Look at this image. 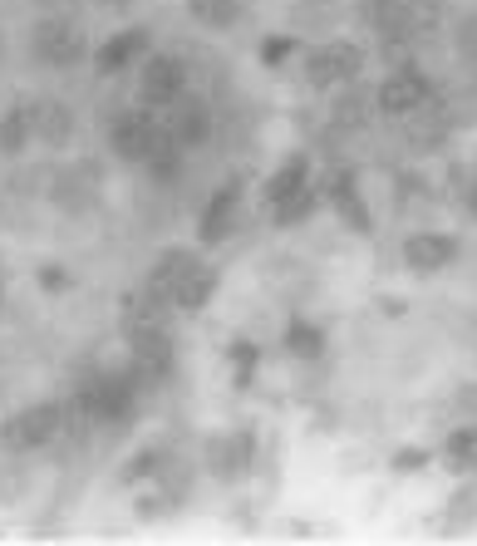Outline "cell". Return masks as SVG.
<instances>
[{
  "instance_id": "2e32d148",
  "label": "cell",
  "mask_w": 477,
  "mask_h": 546,
  "mask_svg": "<svg viewBox=\"0 0 477 546\" xmlns=\"http://www.w3.org/2000/svg\"><path fill=\"white\" fill-rule=\"evenodd\" d=\"M30 143H35V119H30V104H10V109L0 114V153H5V158H20Z\"/></svg>"
},
{
  "instance_id": "8992f818",
  "label": "cell",
  "mask_w": 477,
  "mask_h": 546,
  "mask_svg": "<svg viewBox=\"0 0 477 546\" xmlns=\"http://www.w3.org/2000/svg\"><path fill=\"white\" fill-rule=\"evenodd\" d=\"M128 345H133V374L148 384H158L173 369V335L168 325H128Z\"/></svg>"
},
{
  "instance_id": "e0dca14e",
  "label": "cell",
  "mask_w": 477,
  "mask_h": 546,
  "mask_svg": "<svg viewBox=\"0 0 477 546\" xmlns=\"http://www.w3.org/2000/svg\"><path fill=\"white\" fill-rule=\"evenodd\" d=\"M212 296H217V271L197 261V266L187 271V281L178 286V296H173V305H178V310H192V315H197V310H202V305L212 301Z\"/></svg>"
},
{
  "instance_id": "44dd1931",
  "label": "cell",
  "mask_w": 477,
  "mask_h": 546,
  "mask_svg": "<svg viewBox=\"0 0 477 546\" xmlns=\"http://www.w3.org/2000/svg\"><path fill=\"white\" fill-rule=\"evenodd\" d=\"M286 355H296V360H320V355H325V335H320V325H310V320H291V325H286Z\"/></svg>"
},
{
  "instance_id": "ac0fdd59",
  "label": "cell",
  "mask_w": 477,
  "mask_h": 546,
  "mask_svg": "<svg viewBox=\"0 0 477 546\" xmlns=\"http://www.w3.org/2000/svg\"><path fill=\"white\" fill-rule=\"evenodd\" d=\"M241 5L246 0H187V15L207 30H232L241 20Z\"/></svg>"
},
{
  "instance_id": "7c38bea8",
  "label": "cell",
  "mask_w": 477,
  "mask_h": 546,
  "mask_svg": "<svg viewBox=\"0 0 477 546\" xmlns=\"http://www.w3.org/2000/svg\"><path fill=\"white\" fill-rule=\"evenodd\" d=\"M148 45H153V35H148L143 25H128V30L109 35V40L94 50V69H99V74H123L133 60L148 55Z\"/></svg>"
},
{
  "instance_id": "ba28073f",
  "label": "cell",
  "mask_w": 477,
  "mask_h": 546,
  "mask_svg": "<svg viewBox=\"0 0 477 546\" xmlns=\"http://www.w3.org/2000/svg\"><path fill=\"white\" fill-rule=\"evenodd\" d=\"M237 207H241V178H227L217 192H212V197H207V207L197 212V242L217 246L222 237H232Z\"/></svg>"
},
{
  "instance_id": "9a60e30c",
  "label": "cell",
  "mask_w": 477,
  "mask_h": 546,
  "mask_svg": "<svg viewBox=\"0 0 477 546\" xmlns=\"http://www.w3.org/2000/svg\"><path fill=\"white\" fill-rule=\"evenodd\" d=\"M30 119H35V138H40L45 148H64V143L74 138V114L64 109L60 99H40V104H30Z\"/></svg>"
},
{
  "instance_id": "4316f807",
  "label": "cell",
  "mask_w": 477,
  "mask_h": 546,
  "mask_svg": "<svg viewBox=\"0 0 477 546\" xmlns=\"http://www.w3.org/2000/svg\"><path fill=\"white\" fill-rule=\"evenodd\" d=\"M468 217H473V222H477V182H473V187H468Z\"/></svg>"
},
{
  "instance_id": "484cf974",
  "label": "cell",
  "mask_w": 477,
  "mask_h": 546,
  "mask_svg": "<svg viewBox=\"0 0 477 546\" xmlns=\"http://www.w3.org/2000/svg\"><path fill=\"white\" fill-rule=\"evenodd\" d=\"M40 286H45L50 296H60V291H69V286H74V276H69L64 266H45V271H40Z\"/></svg>"
},
{
  "instance_id": "cb8c5ba5",
  "label": "cell",
  "mask_w": 477,
  "mask_h": 546,
  "mask_svg": "<svg viewBox=\"0 0 477 546\" xmlns=\"http://www.w3.org/2000/svg\"><path fill=\"white\" fill-rule=\"evenodd\" d=\"M428 463H433L428 448H399V453H394V473H418V468H428Z\"/></svg>"
},
{
  "instance_id": "7a4b0ae2",
  "label": "cell",
  "mask_w": 477,
  "mask_h": 546,
  "mask_svg": "<svg viewBox=\"0 0 477 546\" xmlns=\"http://www.w3.org/2000/svg\"><path fill=\"white\" fill-rule=\"evenodd\" d=\"M163 138H168V128H163V119L153 109H123L109 123V148L119 153L123 163H148Z\"/></svg>"
},
{
  "instance_id": "83f0119b",
  "label": "cell",
  "mask_w": 477,
  "mask_h": 546,
  "mask_svg": "<svg viewBox=\"0 0 477 546\" xmlns=\"http://www.w3.org/2000/svg\"><path fill=\"white\" fill-rule=\"evenodd\" d=\"M99 5H133V0H99Z\"/></svg>"
},
{
  "instance_id": "5bb4252c",
  "label": "cell",
  "mask_w": 477,
  "mask_h": 546,
  "mask_svg": "<svg viewBox=\"0 0 477 546\" xmlns=\"http://www.w3.org/2000/svg\"><path fill=\"white\" fill-rule=\"evenodd\" d=\"M197 266V256L187 251V246H168L153 266H148V276H143V286L153 291V296H163V301L173 305V296H178V286L187 281V271Z\"/></svg>"
},
{
  "instance_id": "6da1fadb",
  "label": "cell",
  "mask_w": 477,
  "mask_h": 546,
  "mask_svg": "<svg viewBox=\"0 0 477 546\" xmlns=\"http://www.w3.org/2000/svg\"><path fill=\"white\" fill-rule=\"evenodd\" d=\"M64 433V404H30L20 414H10L0 424V448L5 453H35V448H50Z\"/></svg>"
},
{
  "instance_id": "30bf717a",
  "label": "cell",
  "mask_w": 477,
  "mask_h": 546,
  "mask_svg": "<svg viewBox=\"0 0 477 546\" xmlns=\"http://www.w3.org/2000/svg\"><path fill=\"white\" fill-rule=\"evenodd\" d=\"M163 114H168L163 128L173 133V143H178L182 153H187V148H202V143L212 138V109H207L202 99H192V94H182L178 104H168Z\"/></svg>"
},
{
  "instance_id": "f1b7e54d",
  "label": "cell",
  "mask_w": 477,
  "mask_h": 546,
  "mask_svg": "<svg viewBox=\"0 0 477 546\" xmlns=\"http://www.w3.org/2000/svg\"><path fill=\"white\" fill-rule=\"evenodd\" d=\"M0 296H5V286H0Z\"/></svg>"
},
{
  "instance_id": "ffe728a7",
  "label": "cell",
  "mask_w": 477,
  "mask_h": 546,
  "mask_svg": "<svg viewBox=\"0 0 477 546\" xmlns=\"http://www.w3.org/2000/svg\"><path fill=\"white\" fill-rule=\"evenodd\" d=\"M320 197H325V192H315V187L305 182L300 192H291L286 202H276V207H271V217H276V227H300L305 217H315V207H320Z\"/></svg>"
},
{
  "instance_id": "d4e9b609",
  "label": "cell",
  "mask_w": 477,
  "mask_h": 546,
  "mask_svg": "<svg viewBox=\"0 0 477 546\" xmlns=\"http://www.w3.org/2000/svg\"><path fill=\"white\" fill-rule=\"evenodd\" d=\"M291 50H296L291 35H271V40H261V64H281Z\"/></svg>"
},
{
  "instance_id": "277c9868",
  "label": "cell",
  "mask_w": 477,
  "mask_h": 546,
  "mask_svg": "<svg viewBox=\"0 0 477 546\" xmlns=\"http://www.w3.org/2000/svg\"><path fill=\"white\" fill-rule=\"evenodd\" d=\"M187 94V64L178 55H148L143 69H138V104L163 114L168 104H178Z\"/></svg>"
},
{
  "instance_id": "5b68a950",
  "label": "cell",
  "mask_w": 477,
  "mask_h": 546,
  "mask_svg": "<svg viewBox=\"0 0 477 546\" xmlns=\"http://www.w3.org/2000/svg\"><path fill=\"white\" fill-rule=\"evenodd\" d=\"M359 69H364V50L355 40H330V45H315L305 55V79L315 89H330V84H355Z\"/></svg>"
},
{
  "instance_id": "d6986e66",
  "label": "cell",
  "mask_w": 477,
  "mask_h": 546,
  "mask_svg": "<svg viewBox=\"0 0 477 546\" xmlns=\"http://www.w3.org/2000/svg\"><path fill=\"white\" fill-rule=\"evenodd\" d=\"M305 182H310V163H305V158H286V163L266 178V202H271V207H276V202H286V197L300 192Z\"/></svg>"
},
{
  "instance_id": "3957f363",
  "label": "cell",
  "mask_w": 477,
  "mask_h": 546,
  "mask_svg": "<svg viewBox=\"0 0 477 546\" xmlns=\"http://www.w3.org/2000/svg\"><path fill=\"white\" fill-rule=\"evenodd\" d=\"M30 55L40 64H50V69H69V64L84 60V30L69 15H45L30 30Z\"/></svg>"
},
{
  "instance_id": "603a6c76",
  "label": "cell",
  "mask_w": 477,
  "mask_h": 546,
  "mask_svg": "<svg viewBox=\"0 0 477 546\" xmlns=\"http://www.w3.org/2000/svg\"><path fill=\"white\" fill-rule=\"evenodd\" d=\"M227 355H232V364H237V384H251V369H256V345H251V340H237Z\"/></svg>"
},
{
  "instance_id": "7402d4cb",
  "label": "cell",
  "mask_w": 477,
  "mask_h": 546,
  "mask_svg": "<svg viewBox=\"0 0 477 546\" xmlns=\"http://www.w3.org/2000/svg\"><path fill=\"white\" fill-rule=\"evenodd\" d=\"M458 55H463V64L477 74V15H468V20L458 25Z\"/></svg>"
},
{
  "instance_id": "4fadbf2b",
  "label": "cell",
  "mask_w": 477,
  "mask_h": 546,
  "mask_svg": "<svg viewBox=\"0 0 477 546\" xmlns=\"http://www.w3.org/2000/svg\"><path fill=\"white\" fill-rule=\"evenodd\" d=\"M325 197H330V207L340 212V222H345L355 237H369V232H374V217H369V207H364V192H359L355 173H335L330 187H325Z\"/></svg>"
},
{
  "instance_id": "8fae6325",
  "label": "cell",
  "mask_w": 477,
  "mask_h": 546,
  "mask_svg": "<svg viewBox=\"0 0 477 546\" xmlns=\"http://www.w3.org/2000/svg\"><path fill=\"white\" fill-rule=\"evenodd\" d=\"M453 261H458V237H448V232H414V237H404V266L414 276H433V271H443Z\"/></svg>"
},
{
  "instance_id": "9c48e42d",
  "label": "cell",
  "mask_w": 477,
  "mask_h": 546,
  "mask_svg": "<svg viewBox=\"0 0 477 546\" xmlns=\"http://www.w3.org/2000/svg\"><path fill=\"white\" fill-rule=\"evenodd\" d=\"M251 453H256V438L251 428H237V433H212L207 438V468L217 478H246L251 473Z\"/></svg>"
},
{
  "instance_id": "52a82bcc",
  "label": "cell",
  "mask_w": 477,
  "mask_h": 546,
  "mask_svg": "<svg viewBox=\"0 0 477 546\" xmlns=\"http://www.w3.org/2000/svg\"><path fill=\"white\" fill-rule=\"evenodd\" d=\"M428 79L418 74V69H394L384 84H379V94H374V104H379V114H389V119H409L418 114L423 104H428Z\"/></svg>"
}]
</instances>
